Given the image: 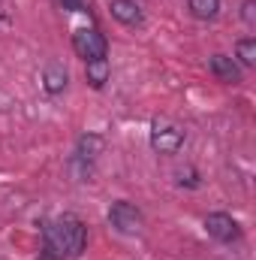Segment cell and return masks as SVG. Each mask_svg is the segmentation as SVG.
Returning a JSON list of instances; mask_svg holds the SVG:
<instances>
[{
    "label": "cell",
    "mask_w": 256,
    "mask_h": 260,
    "mask_svg": "<svg viewBox=\"0 0 256 260\" xmlns=\"http://www.w3.org/2000/svg\"><path fill=\"white\" fill-rule=\"evenodd\" d=\"M84 245H88V227L75 215H64L58 221L42 224V254L49 260L78 257Z\"/></svg>",
    "instance_id": "1"
},
{
    "label": "cell",
    "mask_w": 256,
    "mask_h": 260,
    "mask_svg": "<svg viewBox=\"0 0 256 260\" xmlns=\"http://www.w3.org/2000/svg\"><path fill=\"white\" fill-rule=\"evenodd\" d=\"M66 85H69V73H66V67L61 61H49L46 70H42V88H46V94H52V97H58V94H64Z\"/></svg>",
    "instance_id": "7"
},
{
    "label": "cell",
    "mask_w": 256,
    "mask_h": 260,
    "mask_svg": "<svg viewBox=\"0 0 256 260\" xmlns=\"http://www.w3.org/2000/svg\"><path fill=\"white\" fill-rule=\"evenodd\" d=\"M142 212L127 203V200H118V203H112V209H109V224L118 230V233H139L142 230Z\"/></svg>",
    "instance_id": "4"
},
{
    "label": "cell",
    "mask_w": 256,
    "mask_h": 260,
    "mask_svg": "<svg viewBox=\"0 0 256 260\" xmlns=\"http://www.w3.org/2000/svg\"><path fill=\"white\" fill-rule=\"evenodd\" d=\"M84 79L91 88H106V82L112 79V67H109V58H97V61H84Z\"/></svg>",
    "instance_id": "8"
},
{
    "label": "cell",
    "mask_w": 256,
    "mask_h": 260,
    "mask_svg": "<svg viewBox=\"0 0 256 260\" xmlns=\"http://www.w3.org/2000/svg\"><path fill=\"white\" fill-rule=\"evenodd\" d=\"M208 70L214 73L217 82H226V85H238V82H241V67L235 64L229 55H220V52L211 55V58H208Z\"/></svg>",
    "instance_id": "6"
},
{
    "label": "cell",
    "mask_w": 256,
    "mask_h": 260,
    "mask_svg": "<svg viewBox=\"0 0 256 260\" xmlns=\"http://www.w3.org/2000/svg\"><path fill=\"white\" fill-rule=\"evenodd\" d=\"M235 58L241 61V67H253L256 64V40L253 37H244L235 43Z\"/></svg>",
    "instance_id": "12"
},
{
    "label": "cell",
    "mask_w": 256,
    "mask_h": 260,
    "mask_svg": "<svg viewBox=\"0 0 256 260\" xmlns=\"http://www.w3.org/2000/svg\"><path fill=\"white\" fill-rule=\"evenodd\" d=\"M241 18H244V24H256V0L241 3Z\"/></svg>",
    "instance_id": "13"
},
{
    "label": "cell",
    "mask_w": 256,
    "mask_h": 260,
    "mask_svg": "<svg viewBox=\"0 0 256 260\" xmlns=\"http://www.w3.org/2000/svg\"><path fill=\"white\" fill-rule=\"evenodd\" d=\"M109 9H112V18L121 21V24H130L133 27V24L142 21V6L136 0H112Z\"/></svg>",
    "instance_id": "9"
},
{
    "label": "cell",
    "mask_w": 256,
    "mask_h": 260,
    "mask_svg": "<svg viewBox=\"0 0 256 260\" xmlns=\"http://www.w3.org/2000/svg\"><path fill=\"white\" fill-rule=\"evenodd\" d=\"M184 145V130L172 121H154L151 124V148L160 154H175Z\"/></svg>",
    "instance_id": "3"
},
{
    "label": "cell",
    "mask_w": 256,
    "mask_h": 260,
    "mask_svg": "<svg viewBox=\"0 0 256 260\" xmlns=\"http://www.w3.org/2000/svg\"><path fill=\"white\" fill-rule=\"evenodd\" d=\"M72 52L78 58H84V61H97V58L109 55V40L97 27H78L72 34Z\"/></svg>",
    "instance_id": "2"
},
{
    "label": "cell",
    "mask_w": 256,
    "mask_h": 260,
    "mask_svg": "<svg viewBox=\"0 0 256 260\" xmlns=\"http://www.w3.org/2000/svg\"><path fill=\"white\" fill-rule=\"evenodd\" d=\"M103 148H106V139H103L100 133H81L78 142H75V154H78L81 160H94V157H100Z\"/></svg>",
    "instance_id": "10"
},
{
    "label": "cell",
    "mask_w": 256,
    "mask_h": 260,
    "mask_svg": "<svg viewBox=\"0 0 256 260\" xmlns=\"http://www.w3.org/2000/svg\"><path fill=\"white\" fill-rule=\"evenodd\" d=\"M205 230H208V236L217 239V242H235V239H241L238 221H235L232 215H226V212H211V215L205 218Z\"/></svg>",
    "instance_id": "5"
},
{
    "label": "cell",
    "mask_w": 256,
    "mask_h": 260,
    "mask_svg": "<svg viewBox=\"0 0 256 260\" xmlns=\"http://www.w3.org/2000/svg\"><path fill=\"white\" fill-rule=\"evenodd\" d=\"M187 6H190L193 18H199V21H211L220 12V0H187Z\"/></svg>",
    "instance_id": "11"
},
{
    "label": "cell",
    "mask_w": 256,
    "mask_h": 260,
    "mask_svg": "<svg viewBox=\"0 0 256 260\" xmlns=\"http://www.w3.org/2000/svg\"><path fill=\"white\" fill-rule=\"evenodd\" d=\"M64 9H69V12H88V6H84V0H58Z\"/></svg>",
    "instance_id": "14"
}]
</instances>
